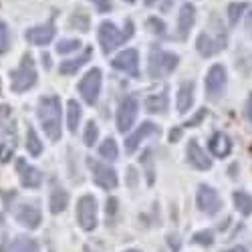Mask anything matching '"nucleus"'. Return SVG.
<instances>
[{
	"instance_id": "obj_1",
	"label": "nucleus",
	"mask_w": 252,
	"mask_h": 252,
	"mask_svg": "<svg viewBox=\"0 0 252 252\" xmlns=\"http://www.w3.org/2000/svg\"><path fill=\"white\" fill-rule=\"evenodd\" d=\"M36 115L47 137L51 141H59L61 139V99L57 95L43 97L38 101Z\"/></svg>"
},
{
	"instance_id": "obj_2",
	"label": "nucleus",
	"mask_w": 252,
	"mask_h": 252,
	"mask_svg": "<svg viewBox=\"0 0 252 252\" xmlns=\"http://www.w3.org/2000/svg\"><path fill=\"white\" fill-rule=\"evenodd\" d=\"M36 83V69H34V61L31 55H25L20 61L18 69L10 73V89L14 93H25L29 91Z\"/></svg>"
},
{
	"instance_id": "obj_3",
	"label": "nucleus",
	"mask_w": 252,
	"mask_h": 252,
	"mask_svg": "<svg viewBox=\"0 0 252 252\" xmlns=\"http://www.w3.org/2000/svg\"><path fill=\"white\" fill-rule=\"evenodd\" d=\"M133 34V23L127 20V27H125V32H119L117 27L113 23H101L99 27V43H101V51L105 55H109L117 45H121L123 40L131 38Z\"/></svg>"
},
{
	"instance_id": "obj_4",
	"label": "nucleus",
	"mask_w": 252,
	"mask_h": 252,
	"mask_svg": "<svg viewBox=\"0 0 252 252\" xmlns=\"http://www.w3.org/2000/svg\"><path fill=\"white\" fill-rule=\"evenodd\" d=\"M87 165L91 170L93 182L101 188V190H113V188H117L119 178H117V172L113 167H109L107 163H103L95 158H87Z\"/></svg>"
},
{
	"instance_id": "obj_5",
	"label": "nucleus",
	"mask_w": 252,
	"mask_h": 252,
	"mask_svg": "<svg viewBox=\"0 0 252 252\" xmlns=\"http://www.w3.org/2000/svg\"><path fill=\"white\" fill-rule=\"evenodd\" d=\"M178 63H180L178 55L156 49V51H152V57H150V75L154 79H161L165 75H170L178 67Z\"/></svg>"
},
{
	"instance_id": "obj_6",
	"label": "nucleus",
	"mask_w": 252,
	"mask_h": 252,
	"mask_svg": "<svg viewBox=\"0 0 252 252\" xmlns=\"http://www.w3.org/2000/svg\"><path fill=\"white\" fill-rule=\"evenodd\" d=\"M77 220L83 230H95L97 226V202L93 196H83L77 204Z\"/></svg>"
},
{
	"instance_id": "obj_7",
	"label": "nucleus",
	"mask_w": 252,
	"mask_h": 252,
	"mask_svg": "<svg viewBox=\"0 0 252 252\" xmlns=\"http://www.w3.org/2000/svg\"><path fill=\"white\" fill-rule=\"evenodd\" d=\"M79 93L87 105H95L101 93V71L99 69H91L85 77L79 83Z\"/></svg>"
},
{
	"instance_id": "obj_8",
	"label": "nucleus",
	"mask_w": 252,
	"mask_h": 252,
	"mask_svg": "<svg viewBox=\"0 0 252 252\" xmlns=\"http://www.w3.org/2000/svg\"><path fill=\"white\" fill-rule=\"evenodd\" d=\"M137 109H139V103L133 95L123 97V101L119 103V109H117V129L121 133L131 129V125L135 123V117H137Z\"/></svg>"
},
{
	"instance_id": "obj_9",
	"label": "nucleus",
	"mask_w": 252,
	"mask_h": 252,
	"mask_svg": "<svg viewBox=\"0 0 252 252\" xmlns=\"http://www.w3.org/2000/svg\"><path fill=\"white\" fill-rule=\"evenodd\" d=\"M196 202H198V208L202 210L204 214H208V216L218 214V212H220V208H222V200H220L218 192L214 190V188L206 186V184H202V186L198 188Z\"/></svg>"
},
{
	"instance_id": "obj_10",
	"label": "nucleus",
	"mask_w": 252,
	"mask_h": 252,
	"mask_svg": "<svg viewBox=\"0 0 252 252\" xmlns=\"http://www.w3.org/2000/svg\"><path fill=\"white\" fill-rule=\"evenodd\" d=\"M111 65H113V69L127 73L129 77H139V55L135 49H127V51L119 53L111 61Z\"/></svg>"
},
{
	"instance_id": "obj_11",
	"label": "nucleus",
	"mask_w": 252,
	"mask_h": 252,
	"mask_svg": "<svg viewBox=\"0 0 252 252\" xmlns=\"http://www.w3.org/2000/svg\"><path fill=\"white\" fill-rule=\"evenodd\" d=\"M226 87V69L224 65H214L206 75V93L208 97H218Z\"/></svg>"
},
{
	"instance_id": "obj_12",
	"label": "nucleus",
	"mask_w": 252,
	"mask_h": 252,
	"mask_svg": "<svg viewBox=\"0 0 252 252\" xmlns=\"http://www.w3.org/2000/svg\"><path fill=\"white\" fill-rule=\"evenodd\" d=\"M186 158H188V163H190L192 167H196V170H200V172L210 170V167H212V159H210V158L204 154V150L200 148V143H198L196 139L188 141Z\"/></svg>"
},
{
	"instance_id": "obj_13",
	"label": "nucleus",
	"mask_w": 252,
	"mask_h": 252,
	"mask_svg": "<svg viewBox=\"0 0 252 252\" xmlns=\"http://www.w3.org/2000/svg\"><path fill=\"white\" fill-rule=\"evenodd\" d=\"M16 220L20 226H27L29 230H34L40 226V222H43V214H40L38 206L34 204H23L18 210H16Z\"/></svg>"
},
{
	"instance_id": "obj_14",
	"label": "nucleus",
	"mask_w": 252,
	"mask_h": 252,
	"mask_svg": "<svg viewBox=\"0 0 252 252\" xmlns=\"http://www.w3.org/2000/svg\"><path fill=\"white\" fill-rule=\"evenodd\" d=\"M158 125L156 123H152V121H143L141 125H139V129L137 131H133L127 139H125V152L127 154H133L137 148H139V143L148 137V135H158Z\"/></svg>"
},
{
	"instance_id": "obj_15",
	"label": "nucleus",
	"mask_w": 252,
	"mask_h": 252,
	"mask_svg": "<svg viewBox=\"0 0 252 252\" xmlns=\"http://www.w3.org/2000/svg\"><path fill=\"white\" fill-rule=\"evenodd\" d=\"M57 34V29L49 23V25H43V27H32L25 32V38L29 40L31 45H36V47H45L49 43H53V38Z\"/></svg>"
},
{
	"instance_id": "obj_16",
	"label": "nucleus",
	"mask_w": 252,
	"mask_h": 252,
	"mask_svg": "<svg viewBox=\"0 0 252 252\" xmlns=\"http://www.w3.org/2000/svg\"><path fill=\"white\" fill-rule=\"evenodd\" d=\"M16 167H18V176H20V182H23L25 188H38L43 184V174H40L34 165H29L25 159H18L16 161Z\"/></svg>"
},
{
	"instance_id": "obj_17",
	"label": "nucleus",
	"mask_w": 252,
	"mask_h": 252,
	"mask_svg": "<svg viewBox=\"0 0 252 252\" xmlns=\"http://www.w3.org/2000/svg\"><path fill=\"white\" fill-rule=\"evenodd\" d=\"M208 148H210V154L224 159L230 156V152H232V139H230L226 133L222 131H216L212 137H210L208 141Z\"/></svg>"
},
{
	"instance_id": "obj_18",
	"label": "nucleus",
	"mask_w": 252,
	"mask_h": 252,
	"mask_svg": "<svg viewBox=\"0 0 252 252\" xmlns=\"http://www.w3.org/2000/svg\"><path fill=\"white\" fill-rule=\"evenodd\" d=\"M194 20H196V8L194 4H184L178 16V38H188L192 27H194Z\"/></svg>"
},
{
	"instance_id": "obj_19",
	"label": "nucleus",
	"mask_w": 252,
	"mask_h": 252,
	"mask_svg": "<svg viewBox=\"0 0 252 252\" xmlns=\"http://www.w3.org/2000/svg\"><path fill=\"white\" fill-rule=\"evenodd\" d=\"M91 55H93V49H85L79 57H75V59H71V61H63L61 65H59V73H61V75H75V73L89 61Z\"/></svg>"
},
{
	"instance_id": "obj_20",
	"label": "nucleus",
	"mask_w": 252,
	"mask_h": 252,
	"mask_svg": "<svg viewBox=\"0 0 252 252\" xmlns=\"http://www.w3.org/2000/svg\"><path fill=\"white\" fill-rule=\"evenodd\" d=\"M176 105H178V111H180L182 115L194 105V83H192V81L182 83V87H180V91H178V101H176Z\"/></svg>"
},
{
	"instance_id": "obj_21",
	"label": "nucleus",
	"mask_w": 252,
	"mask_h": 252,
	"mask_svg": "<svg viewBox=\"0 0 252 252\" xmlns=\"http://www.w3.org/2000/svg\"><path fill=\"white\" fill-rule=\"evenodd\" d=\"M67 204H69V192L65 190V188L55 186L53 192H51V212H53V214L65 212Z\"/></svg>"
},
{
	"instance_id": "obj_22",
	"label": "nucleus",
	"mask_w": 252,
	"mask_h": 252,
	"mask_svg": "<svg viewBox=\"0 0 252 252\" xmlns=\"http://www.w3.org/2000/svg\"><path fill=\"white\" fill-rule=\"evenodd\" d=\"M218 49H224L220 43H218V38H212L208 32H202L198 36V53L202 57H212Z\"/></svg>"
},
{
	"instance_id": "obj_23",
	"label": "nucleus",
	"mask_w": 252,
	"mask_h": 252,
	"mask_svg": "<svg viewBox=\"0 0 252 252\" xmlns=\"http://www.w3.org/2000/svg\"><path fill=\"white\" fill-rule=\"evenodd\" d=\"M79 123H81V105L71 99L67 105V125H69V131H77L79 129Z\"/></svg>"
},
{
	"instance_id": "obj_24",
	"label": "nucleus",
	"mask_w": 252,
	"mask_h": 252,
	"mask_svg": "<svg viewBox=\"0 0 252 252\" xmlns=\"http://www.w3.org/2000/svg\"><path fill=\"white\" fill-rule=\"evenodd\" d=\"M232 200H234V208L242 216H250L252 214V196L246 194V192H234L232 194Z\"/></svg>"
},
{
	"instance_id": "obj_25",
	"label": "nucleus",
	"mask_w": 252,
	"mask_h": 252,
	"mask_svg": "<svg viewBox=\"0 0 252 252\" xmlns=\"http://www.w3.org/2000/svg\"><path fill=\"white\" fill-rule=\"evenodd\" d=\"M27 152L31 156H40L43 154V141L38 139L32 125H27Z\"/></svg>"
},
{
	"instance_id": "obj_26",
	"label": "nucleus",
	"mask_w": 252,
	"mask_h": 252,
	"mask_svg": "<svg viewBox=\"0 0 252 252\" xmlns=\"http://www.w3.org/2000/svg\"><path fill=\"white\" fill-rule=\"evenodd\" d=\"M167 107V95L165 93H158L145 99V109L150 113H163Z\"/></svg>"
},
{
	"instance_id": "obj_27",
	"label": "nucleus",
	"mask_w": 252,
	"mask_h": 252,
	"mask_svg": "<svg viewBox=\"0 0 252 252\" xmlns=\"http://www.w3.org/2000/svg\"><path fill=\"white\" fill-rule=\"evenodd\" d=\"M10 248H12V252H40L36 240L29 238V236H18V238H14V242H12Z\"/></svg>"
},
{
	"instance_id": "obj_28",
	"label": "nucleus",
	"mask_w": 252,
	"mask_h": 252,
	"mask_svg": "<svg viewBox=\"0 0 252 252\" xmlns=\"http://www.w3.org/2000/svg\"><path fill=\"white\" fill-rule=\"evenodd\" d=\"M99 156L105 158V159H109V161H115L119 158V150H117V143L115 139L107 137L103 143H101V148H99Z\"/></svg>"
},
{
	"instance_id": "obj_29",
	"label": "nucleus",
	"mask_w": 252,
	"mask_h": 252,
	"mask_svg": "<svg viewBox=\"0 0 252 252\" xmlns=\"http://www.w3.org/2000/svg\"><path fill=\"white\" fill-rule=\"evenodd\" d=\"M77 49H81V40H77V38H65V40H61V43H57V53H61V55L73 53Z\"/></svg>"
},
{
	"instance_id": "obj_30",
	"label": "nucleus",
	"mask_w": 252,
	"mask_h": 252,
	"mask_svg": "<svg viewBox=\"0 0 252 252\" xmlns=\"http://www.w3.org/2000/svg\"><path fill=\"white\" fill-rule=\"evenodd\" d=\"M246 10V4L244 2H234V4H230L228 6V20H230V25H236L238 20H240V16H242V12Z\"/></svg>"
},
{
	"instance_id": "obj_31",
	"label": "nucleus",
	"mask_w": 252,
	"mask_h": 252,
	"mask_svg": "<svg viewBox=\"0 0 252 252\" xmlns=\"http://www.w3.org/2000/svg\"><path fill=\"white\" fill-rule=\"evenodd\" d=\"M71 29H79L81 32H87L89 31V18L83 12H75L71 16Z\"/></svg>"
},
{
	"instance_id": "obj_32",
	"label": "nucleus",
	"mask_w": 252,
	"mask_h": 252,
	"mask_svg": "<svg viewBox=\"0 0 252 252\" xmlns=\"http://www.w3.org/2000/svg\"><path fill=\"white\" fill-rule=\"evenodd\" d=\"M10 49V34H8V27L0 20V55H4Z\"/></svg>"
},
{
	"instance_id": "obj_33",
	"label": "nucleus",
	"mask_w": 252,
	"mask_h": 252,
	"mask_svg": "<svg viewBox=\"0 0 252 252\" xmlns=\"http://www.w3.org/2000/svg\"><path fill=\"white\" fill-rule=\"evenodd\" d=\"M97 137H99L97 123H95V121H89V123H87V129H85V137H83V139H85V145H89V148H91V145L97 141Z\"/></svg>"
},
{
	"instance_id": "obj_34",
	"label": "nucleus",
	"mask_w": 252,
	"mask_h": 252,
	"mask_svg": "<svg viewBox=\"0 0 252 252\" xmlns=\"http://www.w3.org/2000/svg\"><path fill=\"white\" fill-rule=\"evenodd\" d=\"M194 242L204 244V246H210V244L214 242V234L210 232V230H204V232H198V234L194 236Z\"/></svg>"
},
{
	"instance_id": "obj_35",
	"label": "nucleus",
	"mask_w": 252,
	"mask_h": 252,
	"mask_svg": "<svg viewBox=\"0 0 252 252\" xmlns=\"http://www.w3.org/2000/svg\"><path fill=\"white\" fill-rule=\"evenodd\" d=\"M148 25H150V29L156 32V34H163L165 32V27H163V23L159 18H156V16H152L150 20H148Z\"/></svg>"
},
{
	"instance_id": "obj_36",
	"label": "nucleus",
	"mask_w": 252,
	"mask_h": 252,
	"mask_svg": "<svg viewBox=\"0 0 252 252\" xmlns=\"http://www.w3.org/2000/svg\"><path fill=\"white\" fill-rule=\"evenodd\" d=\"M206 115H208V109H200L192 119H188V127H196V125H200V121H204L206 119Z\"/></svg>"
},
{
	"instance_id": "obj_37",
	"label": "nucleus",
	"mask_w": 252,
	"mask_h": 252,
	"mask_svg": "<svg viewBox=\"0 0 252 252\" xmlns=\"http://www.w3.org/2000/svg\"><path fill=\"white\" fill-rule=\"evenodd\" d=\"M12 158V148L8 143H0V161H6Z\"/></svg>"
},
{
	"instance_id": "obj_38",
	"label": "nucleus",
	"mask_w": 252,
	"mask_h": 252,
	"mask_svg": "<svg viewBox=\"0 0 252 252\" xmlns=\"http://www.w3.org/2000/svg\"><path fill=\"white\" fill-rule=\"evenodd\" d=\"M91 2L97 6L99 12H109L111 10V2H109V0H91Z\"/></svg>"
},
{
	"instance_id": "obj_39",
	"label": "nucleus",
	"mask_w": 252,
	"mask_h": 252,
	"mask_svg": "<svg viewBox=\"0 0 252 252\" xmlns=\"http://www.w3.org/2000/svg\"><path fill=\"white\" fill-rule=\"evenodd\" d=\"M150 156H152V152H145L143 154V163L148 165V184L152 186L154 184V174H152V165H150Z\"/></svg>"
},
{
	"instance_id": "obj_40",
	"label": "nucleus",
	"mask_w": 252,
	"mask_h": 252,
	"mask_svg": "<svg viewBox=\"0 0 252 252\" xmlns=\"http://www.w3.org/2000/svg\"><path fill=\"white\" fill-rule=\"evenodd\" d=\"M246 117H248V121L252 123V93L248 95V103H246Z\"/></svg>"
},
{
	"instance_id": "obj_41",
	"label": "nucleus",
	"mask_w": 252,
	"mask_h": 252,
	"mask_svg": "<svg viewBox=\"0 0 252 252\" xmlns=\"http://www.w3.org/2000/svg\"><path fill=\"white\" fill-rule=\"evenodd\" d=\"M167 242H170V246H172L174 250H178V248H180V240H178L176 236H172V234L167 236Z\"/></svg>"
},
{
	"instance_id": "obj_42",
	"label": "nucleus",
	"mask_w": 252,
	"mask_h": 252,
	"mask_svg": "<svg viewBox=\"0 0 252 252\" xmlns=\"http://www.w3.org/2000/svg\"><path fill=\"white\" fill-rule=\"evenodd\" d=\"M180 135H182V129H172L170 131V141H178Z\"/></svg>"
},
{
	"instance_id": "obj_43",
	"label": "nucleus",
	"mask_w": 252,
	"mask_h": 252,
	"mask_svg": "<svg viewBox=\"0 0 252 252\" xmlns=\"http://www.w3.org/2000/svg\"><path fill=\"white\" fill-rule=\"evenodd\" d=\"M115 210H117V200H115V198H111V200H109V216H113Z\"/></svg>"
},
{
	"instance_id": "obj_44",
	"label": "nucleus",
	"mask_w": 252,
	"mask_h": 252,
	"mask_svg": "<svg viewBox=\"0 0 252 252\" xmlns=\"http://www.w3.org/2000/svg\"><path fill=\"white\" fill-rule=\"evenodd\" d=\"M127 172H129V186L133 188V186H135V180H133V178H135V170H133V167H129Z\"/></svg>"
},
{
	"instance_id": "obj_45",
	"label": "nucleus",
	"mask_w": 252,
	"mask_h": 252,
	"mask_svg": "<svg viewBox=\"0 0 252 252\" xmlns=\"http://www.w3.org/2000/svg\"><path fill=\"white\" fill-rule=\"evenodd\" d=\"M226 252H246L242 246H236V248H230V250H226Z\"/></svg>"
},
{
	"instance_id": "obj_46",
	"label": "nucleus",
	"mask_w": 252,
	"mask_h": 252,
	"mask_svg": "<svg viewBox=\"0 0 252 252\" xmlns=\"http://www.w3.org/2000/svg\"><path fill=\"white\" fill-rule=\"evenodd\" d=\"M248 27H250V31H252V10H250V16H248Z\"/></svg>"
},
{
	"instance_id": "obj_47",
	"label": "nucleus",
	"mask_w": 252,
	"mask_h": 252,
	"mask_svg": "<svg viewBox=\"0 0 252 252\" xmlns=\"http://www.w3.org/2000/svg\"><path fill=\"white\" fill-rule=\"evenodd\" d=\"M145 4H154V0H145Z\"/></svg>"
},
{
	"instance_id": "obj_48",
	"label": "nucleus",
	"mask_w": 252,
	"mask_h": 252,
	"mask_svg": "<svg viewBox=\"0 0 252 252\" xmlns=\"http://www.w3.org/2000/svg\"><path fill=\"white\" fill-rule=\"evenodd\" d=\"M125 252H139V250H125Z\"/></svg>"
},
{
	"instance_id": "obj_49",
	"label": "nucleus",
	"mask_w": 252,
	"mask_h": 252,
	"mask_svg": "<svg viewBox=\"0 0 252 252\" xmlns=\"http://www.w3.org/2000/svg\"><path fill=\"white\" fill-rule=\"evenodd\" d=\"M125 2H135V0H125Z\"/></svg>"
}]
</instances>
